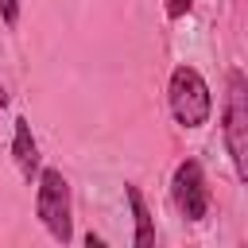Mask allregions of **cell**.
<instances>
[{"mask_svg": "<svg viewBox=\"0 0 248 248\" xmlns=\"http://www.w3.org/2000/svg\"><path fill=\"white\" fill-rule=\"evenodd\" d=\"M170 112L182 128H202L213 112V97H209V85L205 78L194 70V66H178L170 74Z\"/></svg>", "mask_w": 248, "mask_h": 248, "instance_id": "obj_1", "label": "cell"}, {"mask_svg": "<svg viewBox=\"0 0 248 248\" xmlns=\"http://www.w3.org/2000/svg\"><path fill=\"white\" fill-rule=\"evenodd\" d=\"M225 147L240 178H248V81L240 70H229V101H225Z\"/></svg>", "mask_w": 248, "mask_h": 248, "instance_id": "obj_2", "label": "cell"}, {"mask_svg": "<svg viewBox=\"0 0 248 248\" xmlns=\"http://www.w3.org/2000/svg\"><path fill=\"white\" fill-rule=\"evenodd\" d=\"M39 194H35V209H39V217H43V225L50 229V236L54 240H70V186H66V178H62V170H54V167H39Z\"/></svg>", "mask_w": 248, "mask_h": 248, "instance_id": "obj_3", "label": "cell"}, {"mask_svg": "<svg viewBox=\"0 0 248 248\" xmlns=\"http://www.w3.org/2000/svg\"><path fill=\"white\" fill-rule=\"evenodd\" d=\"M170 190H174V205L182 209L186 221H202V217L209 213V186H205L202 163H194V159L178 163V167H174Z\"/></svg>", "mask_w": 248, "mask_h": 248, "instance_id": "obj_4", "label": "cell"}, {"mask_svg": "<svg viewBox=\"0 0 248 248\" xmlns=\"http://www.w3.org/2000/svg\"><path fill=\"white\" fill-rule=\"evenodd\" d=\"M12 155L23 170V178H35L39 174V147H35V136H31V124L19 116L16 120V136H12Z\"/></svg>", "mask_w": 248, "mask_h": 248, "instance_id": "obj_5", "label": "cell"}, {"mask_svg": "<svg viewBox=\"0 0 248 248\" xmlns=\"http://www.w3.org/2000/svg\"><path fill=\"white\" fill-rule=\"evenodd\" d=\"M124 194H128V205H132V217H136V248L155 244V225H151V213H147V205H143V194H140L136 186H128Z\"/></svg>", "mask_w": 248, "mask_h": 248, "instance_id": "obj_6", "label": "cell"}, {"mask_svg": "<svg viewBox=\"0 0 248 248\" xmlns=\"http://www.w3.org/2000/svg\"><path fill=\"white\" fill-rule=\"evenodd\" d=\"M0 16H4L8 27H16L19 23V0H0Z\"/></svg>", "mask_w": 248, "mask_h": 248, "instance_id": "obj_7", "label": "cell"}, {"mask_svg": "<svg viewBox=\"0 0 248 248\" xmlns=\"http://www.w3.org/2000/svg\"><path fill=\"white\" fill-rule=\"evenodd\" d=\"M190 4H194V0H167V16H170V19H178V16H186V12H190Z\"/></svg>", "mask_w": 248, "mask_h": 248, "instance_id": "obj_8", "label": "cell"}]
</instances>
